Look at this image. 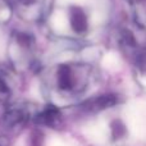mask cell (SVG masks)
Returning a JSON list of instances; mask_svg holds the SVG:
<instances>
[{
    "instance_id": "6da1fadb",
    "label": "cell",
    "mask_w": 146,
    "mask_h": 146,
    "mask_svg": "<svg viewBox=\"0 0 146 146\" xmlns=\"http://www.w3.org/2000/svg\"><path fill=\"white\" fill-rule=\"evenodd\" d=\"M92 67L83 62H68L51 67L44 77V82L51 95L62 99L81 96L90 86Z\"/></svg>"
},
{
    "instance_id": "7a4b0ae2",
    "label": "cell",
    "mask_w": 146,
    "mask_h": 146,
    "mask_svg": "<svg viewBox=\"0 0 146 146\" xmlns=\"http://www.w3.org/2000/svg\"><path fill=\"white\" fill-rule=\"evenodd\" d=\"M9 55L18 67H30L35 55V38L26 32H14L9 44Z\"/></svg>"
},
{
    "instance_id": "3957f363",
    "label": "cell",
    "mask_w": 146,
    "mask_h": 146,
    "mask_svg": "<svg viewBox=\"0 0 146 146\" xmlns=\"http://www.w3.org/2000/svg\"><path fill=\"white\" fill-rule=\"evenodd\" d=\"M31 110L25 104H12L7 108L4 113V123L8 128L21 127L30 118Z\"/></svg>"
},
{
    "instance_id": "277c9868",
    "label": "cell",
    "mask_w": 146,
    "mask_h": 146,
    "mask_svg": "<svg viewBox=\"0 0 146 146\" xmlns=\"http://www.w3.org/2000/svg\"><path fill=\"white\" fill-rule=\"evenodd\" d=\"M44 12V0H18V13L25 21H37Z\"/></svg>"
},
{
    "instance_id": "5b68a950",
    "label": "cell",
    "mask_w": 146,
    "mask_h": 146,
    "mask_svg": "<svg viewBox=\"0 0 146 146\" xmlns=\"http://www.w3.org/2000/svg\"><path fill=\"white\" fill-rule=\"evenodd\" d=\"M69 25H71L73 32L78 33V35L86 33V31L88 28V21L85 12L81 8H69Z\"/></svg>"
},
{
    "instance_id": "8992f818",
    "label": "cell",
    "mask_w": 146,
    "mask_h": 146,
    "mask_svg": "<svg viewBox=\"0 0 146 146\" xmlns=\"http://www.w3.org/2000/svg\"><path fill=\"white\" fill-rule=\"evenodd\" d=\"M37 122L44 126H49V127H55L56 124L60 121V114H59V110L55 108V106L50 105L46 109H44L42 111L37 114Z\"/></svg>"
},
{
    "instance_id": "52a82bcc",
    "label": "cell",
    "mask_w": 146,
    "mask_h": 146,
    "mask_svg": "<svg viewBox=\"0 0 146 146\" xmlns=\"http://www.w3.org/2000/svg\"><path fill=\"white\" fill-rule=\"evenodd\" d=\"M132 15L141 27H146V0H126Z\"/></svg>"
},
{
    "instance_id": "ba28073f",
    "label": "cell",
    "mask_w": 146,
    "mask_h": 146,
    "mask_svg": "<svg viewBox=\"0 0 146 146\" xmlns=\"http://www.w3.org/2000/svg\"><path fill=\"white\" fill-rule=\"evenodd\" d=\"M117 103L115 96L113 95H105V96H100V98L95 99V100L90 101L88 104H86V108L88 110H103L105 108L114 105Z\"/></svg>"
},
{
    "instance_id": "9c48e42d",
    "label": "cell",
    "mask_w": 146,
    "mask_h": 146,
    "mask_svg": "<svg viewBox=\"0 0 146 146\" xmlns=\"http://www.w3.org/2000/svg\"><path fill=\"white\" fill-rule=\"evenodd\" d=\"M10 99V88L4 80L0 77V104L8 103Z\"/></svg>"
},
{
    "instance_id": "30bf717a",
    "label": "cell",
    "mask_w": 146,
    "mask_h": 146,
    "mask_svg": "<svg viewBox=\"0 0 146 146\" xmlns=\"http://www.w3.org/2000/svg\"><path fill=\"white\" fill-rule=\"evenodd\" d=\"M0 146H3V145H1V142H0Z\"/></svg>"
}]
</instances>
